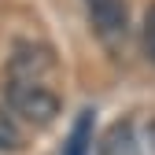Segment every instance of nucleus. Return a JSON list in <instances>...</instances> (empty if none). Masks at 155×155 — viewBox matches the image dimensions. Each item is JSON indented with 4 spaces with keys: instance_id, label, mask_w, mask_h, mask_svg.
Instances as JSON below:
<instances>
[{
    "instance_id": "6e6552de",
    "label": "nucleus",
    "mask_w": 155,
    "mask_h": 155,
    "mask_svg": "<svg viewBox=\"0 0 155 155\" xmlns=\"http://www.w3.org/2000/svg\"><path fill=\"white\" fill-rule=\"evenodd\" d=\"M148 151H151V155H155V118H151V122H148Z\"/></svg>"
},
{
    "instance_id": "423d86ee",
    "label": "nucleus",
    "mask_w": 155,
    "mask_h": 155,
    "mask_svg": "<svg viewBox=\"0 0 155 155\" xmlns=\"http://www.w3.org/2000/svg\"><path fill=\"white\" fill-rule=\"evenodd\" d=\"M22 129L15 126L11 114H4V107H0V151H22Z\"/></svg>"
},
{
    "instance_id": "f257e3e1",
    "label": "nucleus",
    "mask_w": 155,
    "mask_h": 155,
    "mask_svg": "<svg viewBox=\"0 0 155 155\" xmlns=\"http://www.w3.org/2000/svg\"><path fill=\"white\" fill-rule=\"evenodd\" d=\"M8 104L30 126H52L59 114V96L48 89V81H18L8 78Z\"/></svg>"
},
{
    "instance_id": "20e7f679",
    "label": "nucleus",
    "mask_w": 155,
    "mask_h": 155,
    "mask_svg": "<svg viewBox=\"0 0 155 155\" xmlns=\"http://www.w3.org/2000/svg\"><path fill=\"white\" fill-rule=\"evenodd\" d=\"M100 155H140V144H137V133H133V122H129V118L114 122V126L104 133Z\"/></svg>"
},
{
    "instance_id": "0eeeda50",
    "label": "nucleus",
    "mask_w": 155,
    "mask_h": 155,
    "mask_svg": "<svg viewBox=\"0 0 155 155\" xmlns=\"http://www.w3.org/2000/svg\"><path fill=\"white\" fill-rule=\"evenodd\" d=\"M144 55H148V59L155 63V4L148 8V15H144Z\"/></svg>"
},
{
    "instance_id": "7ed1b4c3",
    "label": "nucleus",
    "mask_w": 155,
    "mask_h": 155,
    "mask_svg": "<svg viewBox=\"0 0 155 155\" xmlns=\"http://www.w3.org/2000/svg\"><path fill=\"white\" fill-rule=\"evenodd\" d=\"M8 74L18 78V81H48L55 74V59L41 45H18L11 63H8Z\"/></svg>"
},
{
    "instance_id": "f03ea898",
    "label": "nucleus",
    "mask_w": 155,
    "mask_h": 155,
    "mask_svg": "<svg viewBox=\"0 0 155 155\" xmlns=\"http://www.w3.org/2000/svg\"><path fill=\"white\" fill-rule=\"evenodd\" d=\"M85 11H89V22H92L96 37L107 48H118L126 41V30H129L126 0H85Z\"/></svg>"
},
{
    "instance_id": "39448f33",
    "label": "nucleus",
    "mask_w": 155,
    "mask_h": 155,
    "mask_svg": "<svg viewBox=\"0 0 155 155\" xmlns=\"http://www.w3.org/2000/svg\"><path fill=\"white\" fill-rule=\"evenodd\" d=\"M89 144H92V111H81L63 144V155H89Z\"/></svg>"
}]
</instances>
